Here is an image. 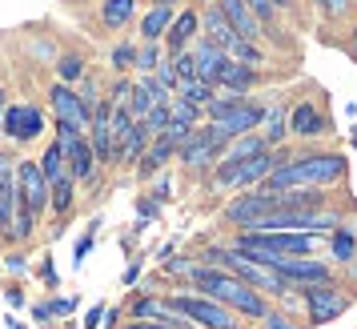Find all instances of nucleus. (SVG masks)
Instances as JSON below:
<instances>
[{"label": "nucleus", "mask_w": 357, "mask_h": 329, "mask_svg": "<svg viewBox=\"0 0 357 329\" xmlns=\"http://www.w3.org/2000/svg\"><path fill=\"white\" fill-rule=\"evenodd\" d=\"M185 285H193L197 293L221 301V305H229L233 313H241L249 321H261L265 313L273 309V301L265 293H257L253 285H245V281L233 277L229 269H217V265H205V261H193V269L185 273Z\"/></svg>", "instance_id": "nucleus-1"}, {"label": "nucleus", "mask_w": 357, "mask_h": 329, "mask_svg": "<svg viewBox=\"0 0 357 329\" xmlns=\"http://www.w3.org/2000/svg\"><path fill=\"white\" fill-rule=\"evenodd\" d=\"M349 161L345 153L333 148H301L293 153V161L277 164L273 173L265 177V189H297V185H317V189H333L345 181Z\"/></svg>", "instance_id": "nucleus-2"}, {"label": "nucleus", "mask_w": 357, "mask_h": 329, "mask_svg": "<svg viewBox=\"0 0 357 329\" xmlns=\"http://www.w3.org/2000/svg\"><path fill=\"white\" fill-rule=\"evenodd\" d=\"M165 301L173 313L189 317L193 329H241V313H233L229 305L197 293V289H173V293H165Z\"/></svg>", "instance_id": "nucleus-3"}, {"label": "nucleus", "mask_w": 357, "mask_h": 329, "mask_svg": "<svg viewBox=\"0 0 357 329\" xmlns=\"http://www.w3.org/2000/svg\"><path fill=\"white\" fill-rule=\"evenodd\" d=\"M45 129H49V113L36 100H8V109L0 113V132L13 145H33L45 137Z\"/></svg>", "instance_id": "nucleus-4"}, {"label": "nucleus", "mask_w": 357, "mask_h": 329, "mask_svg": "<svg viewBox=\"0 0 357 329\" xmlns=\"http://www.w3.org/2000/svg\"><path fill=\"white\" fill-rule=\"evenodd\" d=\"M273 209H277V189L253 185V189H241V193L229 197V205L221 209V221H225L229 229H249L257 217L273 213Z\"/></svg>", "instance_id": "nucleus-5"}, {"label": "nucleus", "mask_w": 357, "mask_h": 329, "mask_svg": "<svg viewBox=\"0 0 357 329\" xmlns=\"http://www.w3.org/2000/svg\"><path fill=\"white\" fill-rule=\"evenodd\" d=\"M301 305H305L309 326H325V321H337L341 313L349 309V293L337 281H321V285H305L301 289Z\"/></svg>", "instance_id": "nucleus-6"}, {"label": "nucleus", "mask_w": 357, "mask_h": 329, "mask_svg": "<svg viewBox=\"0 0 357 329\" xmlns=\"http://www.w3.org/2000/svg\"><path fill=\"white\" fill-rule=\"evenodd\" d=\"M13 177H17V205L33 209L36 217L49 213V177L40 173V164L33 157H20L13 164Z\"/></svg>", "instance_id": "nucleus-7"}, {"label": "nucleus", "mask_w": 357, "mask_h": 329, "mask_svg": "<svg viewBox=\"0 0 357 329\" xmlns=\"http://www.w3.org/2000/svg\"><path fill=\"white\" fill-rule=\"evenodd\" d=\"M273 269H277V277L285 281L289 289H305V285L333 281V265L317 261V257H277Z\"/></svg>", "instance_id": "nucleus-8"}, {"label": "nucleus", "mask_w": 357, "mask_h": 329, "mask_svg": "<svg viewBox=\"0 0 357 329\" xmlns=\"http://www.w3.org/2000/svg\"><path fill=\"white\" fill-rule=\"evenodd\" d=\"M49 109L56 121H73L77 129H89V121H93V109L77 97V89L73 84H61V81L49 84Z\"/></svg>", "instance_id": "nucleus-9"}, {"label": "nucleus", "mask_w": 357, "mask_h": 329, "mask_svg": "<svg viewBox=\"0 0 357 329\" xmlns=\"http://www.w3.org/2000/svg\"><path fill=\"white\" fill-rule=\"evenodd\" d=\"M197 36H201V8L185 4V8H177V17H173V24H169V33L161 36L165 56H177V52H185Z\"/></svg>", "instance_id": "nucleus-10"}, {"label": "nucleus", "mask_w": 357, "mask_h": 329, "mask_svg": "<svg viewBox=\"0 0 357 329\" xmlns=\"http://www.w3.org/2000/svg\"><path fill=\"white\" fill-rule=\"evenodd\" d=\"M213 84L217 89H229V93H253L261 84V68H253V65H241V61H233V56H221V65H217V77H213Z\"/></svg>", "instance_id": "nucleus-11"}, {"label": "nucleus", "mask_w": 357, "mask_h": 329, "mask_svg": "<svg viewBox=\"0 0 357 329\" xmlns=\"http://www.w3.org/2000/svg\"><path fill=\"white\" fill-rule=\"evenodd\" d=\"M325 132H329V121H325V113L313 100H297L289 109V137H297V141H317Z\"/></svg>", "instance_id": "nucleus-12"}, {"label": "nucleus", "mask_w": 357, "mask_h": 329, "mask_svg": "<svg viewBox=\"0 0 357 329\" xmlns=\"http://www.w3.org/2000/svg\"><path fill=\"white\" fill-rule=\"evenodd\" d=\"M169 161H177V145L161 132V137H153V141H149V148L141 153V161L132 164V169H137V177H141V181H153V177H161V173H165V164H169Z\"/></svg>", "instance_id": "nucleus-13"}, {"label": "nucleus", "mask_w": 357, "mask_h": 329, "mask_svg": "<svg viewBox=\"0 0 357 329\" xmlns=\"http://www.w3.org/2000/svg\"><path fill=\"white\" fill-rule=\"evenodd\" d=\"M265 109L269 105H261V100H253V97H245L233 113H225L217 125L225 129V137L233 141V137H241V132H253V129H261V121H265Z\"/></svg>", "instance_id": "nucleus-14"}, {"label": "nucleus", "mask_w": 357, "mask_h": 329, "mask_svg": "<svg viewBox=\"0 0 357 329\" xmlns=\"http://www.w3.org/2000/svg\"><path fill=\"white\" fill-rule=\"evenodd\" d=\"M141 17V0H100L97 4V20L105 33H125L129 24H137Z\"/></svg>", "instance_id": "nucleus-15"}, {"label": "nucleus", "mask_w": 357, "mask_h": 329, "mask_svg": "<svg viewBox=\"0 0 357 329\" xmlns=\"http://www.w3.org/2000/svg\"><path fill=\"white\" fill-rule=\"evenodd\" d=\"M77 189H81V185L73 181L68 173H65V177H56V181L49 185V213L56 217V229H52V237L65 229V221L73 217V209H77Z\"/></svg>", "instance_id": "nucleus-16"}, {"label": "nucleus", "mask_w": 357, "mask_h": 329, "mask_svg": "<svg viewBox=\"0 0 357 329\" xmlns=\"http://www.w3.org/2000/svg\"><path fill=\"white\" fill-rule=\"evenodd\" d=\"M181 4H149L145 13L137 17V40H161L165 33H169V24H173V17H177Z\"/></svg>", "instance_id": "nucleus-17"}, {"label": "nucleus", "mask_w": 357, "mask_h": 329, "mask_svg": "<svg viewBox=\"0 0 357 329\" xmlns=\"http://www.w3.org/2000/svg\"><path fill=\"white\" fill-rule=\"evenodd\" d=\"M201 36H209L221 52H229V45L237 40V29L225 20V13L217 8V0H209V4L201 8Z\"/></svg>", "instance_id": "nucleus-18"}, {"label": "nucleus", "mask_w": 357, "mask_h": 329, "mask_svg": "<svg viewBox=\"0 0 357 329\" xmlns=\"http://www.w3.org/2000/svg\"><path fill=\"white\" fill-rule=\"evenodd\" d=\"M217 8H221L225 20L237 29V36H245V40H265V36H261L257 17L249 13V4H245V0H217Z\"/></svg>", "instance_id": "nucleus-19"}, {"label": "nucleus", "mask_w": 357, "mask_h": 329, "mask_svg": "<svg viewBox=\"0 0 357 329\" xmlns=\"http://www.w3.org/2000/svg\"><path fill=\"white\" fill-rule=\"evenodd\" d=\"M149 141H153V132L141 125V121H132V129H129V137L116 145V169H132V164L141 161V153L149 148Z\"/></svg>", "instance_id": "nucleus-20"}, {"label": "nucleus", "mask_w": 357, "mask_h": 329, "mask_svg": "<svg viewBox=\"0 0 357 329\" xmlns=\"http://www.w3.org/2000/svg\"><path fill=\"white\" fill-rule=\"evenodd\" d=\"M13 217H17V177L13 169L0 173V241H13Z\"/></svg>", "instance_id": "nucleus-21"}, {"label": "nucleus", "mask_w": 357, "mask_h": 329, "mask_svg": "<svg viewBox=\"0 0 357 329\" xmlns=\"http://www.w3.org/2000/svg\"><path fill=\"white\" fill-rule=\"evenodd\" d=\"M52 72H56V81L61 84H77L89 72V56L77 49H65V52H56L52 56Z\"/></svg>", "instance_id": "nucleus-22"}, {"label": "nucleus", "mask_w": 357, "mask_h": 329, "mask_svg": "<svg viewBox=\"0 0 357 329\" xmlns=\"http://www.w3.org/2000/svg\"><path fill=\"white\" fill-rule=\"evenodd\" d=\"M245 4H249V13L257 17L261 36H269L273 45H281V49H285V33H281V20H277L281 13L273 8V0H245Z\"/></svg>", "instance_id": "nucleus-23"}, {"label": "nucleus", "mask_w": 357, "mask_h": 329, "mask_svg": "<svg viewBox=\"0 0 357 329\" xmlns=\"http://www.w3.org/2000/svg\"><path fill=\"white\" fill-rule=\"evenodd\" d=\"M261 137H265V145L277 148L289 141V113L281 109V105H269L265 109V121H261Z\"/></svg>", "instance_id": "nucleus-24"}, {"label": "nucleus", "mask_w": 357, "mask_h": 329, "mask_svg": "<svg viewBox=\"0 0 357 329\" xmlns=\"http://www.w3.org/2000/svg\"><path fill=\"white\" fill-rule=\"evenodd\" d=\"M329 257L337 265H354L357 261V233L349 225H337L329 233Z\"/></svg>", "instance_id": "nucleus-25"}, {"label": "nucleus", "mask_w": 357, "mask_h": 329, "mask_svg": "<svg viewBox=\"0 0 357 329\" xmlns=\"http://www.w3.org/2000/svg\"><path fill=\"white\" fill-rule=\"evenodd\" d=\"M261 148H269L265 145V137H261V129H253V132H241V137H233L225 145V161H245V157H257Z\"/></svg>", "instance_id": "nucleus-26"}, {"label": "nucleus", "mask_w": 357, "mask_h": 329, "mask_svg": "<svg viewBox=\"0 0 357 329\" xmlns=\"http://www.w3.org/2000/svg\"><path fill=\"white\" fill-rule=\"evenodd\" d=\"M213 93H217V84H209V81H201V77H193V81L177 84V93H173V97L185 100V105H197V109H205V105L213 100Z\"/></svg>", "instance_id": "nucleus-27"}, {"label": "nucleus", "mask_w": 357, "mask_h": 329, "mask_svg": "<svg viewBox=\"0 0 357 329\" xmlns=\"http://www.w3.org/2000/svg\"><path fill=\"white\" fill-rule=\"evenodd\" d=\"M229 56L241 61V65H253V68H261L265 61H269V52L261 49V40H245V36H237V40L229 45Z\"/></svg>", "instance_id": "nucleus-28"}, {"label": "nucleus", "mask_w": 357, "mask_h": 329, "mask_svg": "<svg viewBox=\"0 0 357 329\" xmlns=\"http://www.w3.org/2000/svg\"><path fill=\"white\" fill-rule=\"evenodd\" d=\"M36 229H40V217H36L33 209L17 205V217H13V245H29L36 237Z\"/></svg>", "instance_id": "nucleus-29"}, {"label": "nucleus", "mask_w": 357, "mask_h": 329, "mask_svg": "<svg viewBox=\"0 0 357 329\" xmlns=\"http://www.w3.org/2000/svg\"><path fill=\"white\" fill-rule=\"evenodd\" d=\"M109 65H113V77H125L137 68V40H116L113 52H109Z\"/></svg>", "instance_id": "nucleus-30"}, {"label": "nucleus", "mask_w": 357, "mask_h": 329, "mask_svg": "<svg viewBox=\"0 0 357 329\" xmlns=\"http://www.w3.org/2000/svg\"><path fill=\"white\" fill-rule=\"evenodd\" d=\"M36 164H40V173L49 177V185L56 181V177H65V173H68V169H65V148L56 145V141H52V145H45V153L36 157Z\"/></svg>", "instance_id": "nucleus-31"}, {"label": "nucleus", "mask_w": 357, "mask_h": 329, "mask_svg": "<svg viewBox=\"0 0 357 329\" xmlns=\"http://www.w3.org/2000/svg\"><path fill=\"white\" fill-rule=\"evenodd\" d=\"M77 309V297H52V301H40L33 305V321H52V317H68Z\"/></svg>", "instance_id": "nucleus-32"}, {"label": "nucleus", "mask_w": 357, "mask_h": 329, "mask_svg": "<svg viewBox=\"0 0 357 329\" xmlns=\"http://www.w3.org/2000/svg\"><path fill=\"white\" fill-rule=\"evenodd\" d=\"M161 61H165L161 40H137V68L132 72H153Z\"/></svg>", "instance_id": "nucleus-33"}, {"label": "nucleus", "mask_w": 357, "mask_h": 329, "mask_svg": "<svg viewBox=\"0 0 357 329\" xmlns=\"http://www.w3.org/2000/svg\"><path fill=\"white\" fill-rule=\"evenodd\" d=\"M169 116H173V105H169V100H157V105H153L145 116H141V125H145L153 137H161V132L169 129Z\"/></svg>", "instance_id": "nucleus-34"}, {"label": "nucleus", "mask_w": 357, "mask_h": 329, "mask_svg": "<svg viewBox=\"0 0 357 329\" xmlns=\"http://www.w3.org/2000/svg\"><path fill=\"white\" fill-rule=\"evenodd\" d=\"M313 4H317V17L321 20H345L357 8L354 0H313Z\"/></svg>", "instance_id": "nucleus-35"}, {"label": "nucleus", "mask_w": 357, "mask_h": 329, "mask_svg": "<svg viewBox=\"0 0 357 329\" xmlns=\"http://www.w3.org/2000/svg\"><path fill=\"white\" fill-rule=\"evenodd\" d=\"M73 89H77V97L84 100V105H89V109H93V105H97L100 97H105V89H100V81H97V72H84L81 81L73 84Z\"/></svg>", "instance_id": "nucleus-36"}, {"label": "nucleus", "mask_w": 357, "mask_h": 329, "mask_svg": "<svg viewBox=\"0 0 357 329\" xmlns=\"http://www.w3.org/2000/svg\"><path fill=\"white\" fill-rule=\"evenodd\" d=\"M129 93H132V81H129V72H125V77H113L105 100H109V105H129Z\"/></svg>", "instance_id": "nucleus-37"}, {"label": "nucleus", "mask_w": 357, "mask_h": 329, "mask_svg": "<svg viewBox=\"0 0 357 329\" xmlns=\"http://www.w3.org/2000/svg\"><path fill=\"white\" fill-rule=\"evenodd\" d=\"M153 77H157V84H161L165 93H177V84H181V81H177V72H173V65H169V56H165L157 68H153Z\"/></svg>", "instance_id": "nucleus-38"}, {"label": "nucleus", "mask_w": 357, "mask_h": 329, "mask_svg": "<svg viewBox=\"0 0 357 329\" xmlns=\"http://www.w3.org/2000/svg\"><path fill=\"white\" fill-rule=\"evenodd\" d=\"M261 326H265V329H301L297 321H289V313H285V309H269L265 317H261Z\"/></svg>", "instance_id": "nucleus-39"}, {"label": "nucleus", "mask_w": 357, "mask_h": 329, "mask_svg": "<svg viewBox=\"0 0 357 329\" xmlns=\"http://www.w3.org/2000/svg\"><path fill=\"white\" fill-rule=\"evenodd\" d=\"M0 269H8V273H24V269H29V257L17 249V253H8V257L0 261Z\"/></svg>", "instance_id": "nucleus-40"}, {"label": "nucleus", "mask_w": 357, "mask_h": 329, "mask_svg": "<svg viewBox=\"0 0 357 329\" xmlns=\"http://www.w3.org/2000/svg\"><path fill=\"white\" fill-rule=\"evenodd\" d=\"M137 209H141V221H145V225H149V221H153L157 213H161V205H157V201H149V197L137 201Z\"/></svg>", "instance_id": "nucleus-41"}, {"label": "nucleus", "mask_w": 357, "mask_h": 329, "mask_svg": "<svg viewBox=\"0 0 357 329\" xmlns=\"http://www.w3.org/2000/svg\"><path fill=\"white\" fill-rule=\"evenodd\" d=\"M165 269H169V273H181V277H185V273L193 269V257H173V261L165 265Z\"/></svg>", "instance_id": "nucleus-42"}, {"label": "nucleus", "mask_w": 357, "mask_h": 329, "mask_svg": "<svg viewBox=\"0 0 357 329\" xmlns=\"http://www.w3.org/2000/svg\"><path fill=\"white\" fill-rule=\"evenodd\" d=\"M100 317H105V305H93V309H89V317H84V329H97Z\"/></svg>", "instance_id": "nucleus-43"}, {"label": "nucleus", "mask_w": 357, "mask_h": 329, "mask_svg": "<svg viewBox=\"0 0 357 329\" xmlns=\"http://www.w3.org/2000/svg\"><path fill=\"white\" fill-rule=\"evenodd\" d=\"M345 36H349V40H345V52H349V56L357 61V20L349 24V33H345Z\"/></svg>", "instance_id": "nucleus-44"}, {"label": "nucleus", "mask_w": 357, "mask_h": 329, "mask_svg": "<svg viewBox=\"0 0 357 329\" xmlns=\"http://www.w3.org/2000/svg\"><path fill=\"white\" fill-rule=\"evenodd\" d=\"M40 277H45V285H49V289H56V285H61V281H56V269H52L49 261L40 265Z\"/></svg>", "instance_id": "nucleus-45"}, {"label": "nucleus", "mask_w": 357, "mask_h": 329, "mask_svg": "<svg viewBox=\"0 0 357 329\" xmlns=\"http://www.w3.org/2000/svg\"><path fill=\"white\" fill-rule=\"evenodd\" d=\"M4 297H8V305H20V301H24V289H20V285H8Z\"/></svg>", "instance_id": "nucleus-46"}, {"label": "nucleus", "mask_w": 357, "mask_h": 329, "mask_svg": "<svg viewBox=\"0 0 357 329\" xmlns=\"http://www.w3.org/2000/svg\"><path fill=\"white\" fill-rule=\"evenodd\" d=\"M125 329H169V326H161V321H129Z\"/></svg>", "instance_id": "nucleus-47"}, {"label": "nucleus", "mask_w": 357, "mask_h": 329, "mask_svg": "<svg viewBox=\"0 0 357 329\" xmlns=\"http://www.w3.org/2000/svg\"><path fill=\"white\" fill-rule=\"evenodd\" d=\"M13 164H17V157H13V153H4V148H0V173H4V169H13Z\"/></svg>", "instance_id": "nucleus-48"}, {"label": "nucleus", "mask_w": 357, "mask_h": 329, "mask_svg": "<svg viewBox=\"0 0 357 329\" xmlns=\"http://www.w3.org/2000/svg\"><path fill=\"white\" fill-rule=\"evenodd\" d=\"M137 277H141V265H129V269H125V285H132Z\"/></svg>", "instance_id": "nucleus-49"}, {"label": "nucleus", "mask_w": 357, "mask_h": 329, "mask_svg": "<svg viewBox=\"0 0 357 329\" xmlns=\"http://www.w3.org/2000/svg\"><path fill=\"white\" fill-rule=\"evenodd\" d=\"M4 109H8V89L0 84V113H4Z\"/></svg>", "instance_id": "nucleus-50"}, {"label": "nucleus", "mask_w": 357, "mask_h": 329, "mask_svg": "<svg viewBox=\"0 0 357 329\" xmlns=\"http://www.w3.org/2000/svg\"><path fill=\"white\" fill-rule=\"evenodd\" d=\"M153 4H157V0H153ZM161 4H181V0H161Z\"/></svg>", "instance_id": "nucleus-51"}, {"label": "nucleus", "mask_w": 357, "mask_h": 329, "mask_svg": "<svg viewBox=\"0 0 357 329\" xmlns=\"http://www.w3.org/2000/svg\"><path fill=\"white\" fill-rule=\"evenodd\" d=\"M0 141H4V132H0Z\"/></svg>", "instance_id": "nucleus-52"}, {"label": "nucleus", "mask_w": 357, "mask_h": 329, "mask_svg": "<svg viewBox=\"0 0 357 329\" xmlns=\"http://www.w3.org/2000/svg\"><path fill=\"white\" fill-rule=\"evenodd\" d=\"M354 4H357V0H354Z\"/></svg>", "instance_id": "nucleus-53"}]
</instances>
